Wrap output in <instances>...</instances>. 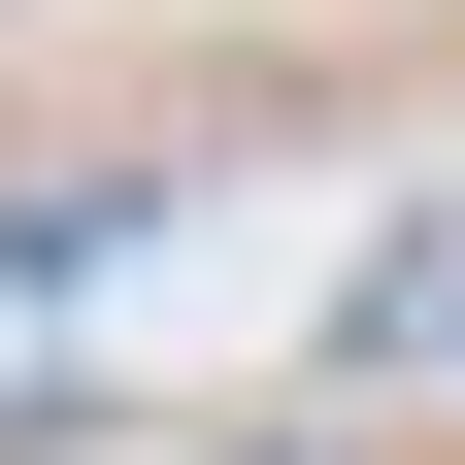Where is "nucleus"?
<instances>
[{
  "label": "nucleus",
  "instance_id": "nucleus-1",
  "mask_svg": "<svg viewBox=\"0 0 465 465\" xmlns=\"http://www.w3.org/2000/svg\"><path fill=\"white\" fill-rule=\"evenodd\" d=\"M332 366H366V399H399V366H465V200H399V232H366V300H332Z\"/></svg>",
  "mask_w": 465,
  "mask_h": 465
},
{
  "label": "nucleus",
  "instance_id": "nucleus-2",
  "mask_svg": "<svg viewBox=\"0 0 465 465\" xmlns=\"http://www.w3.org/2000/svg\"><path fill=\"white\" fill-rule=\"evenodd\" d=\"M200 465H366V432H200Z\"/></svg>",
  "mask_w": 465,
  "mask_h": 465
}]
</instances>
